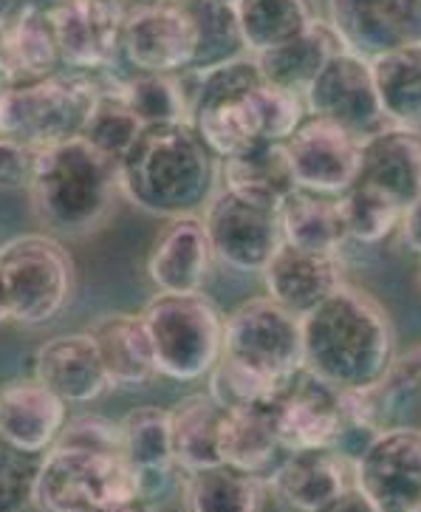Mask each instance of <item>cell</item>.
<instances>
[{"mask_svg":"<svg viewBox=\"0 0 421 512\" xmlns=\"http://www.w3.org/2000/svg\"><path fill=\"white\" fill-rule=\"evenodd\" d=\"M357 182L388 193L402 207L421 196V128L388 125L359 145Z\"/></svg>","mask_w":421,"mask_h":512,"instance_id":"22","label":"cell"},{"mask_svg":"<svg viewBox=\"0 0 421 512\" xmlns=\"http://www.w3.org/2000/svg\"><path fill=\"white\" fill-rule=\"evenodd\" d=\"M227 3H238V0H227Z\"/></svg>","mask_w":421,"mask_h":512,"instance_id":"48","label":"cell"},{"mask_svg":"<svg viewBox=\"0 0 421 512\" xmlns=\"http://www.w3.org/2000/svg\"><path fill=\"white\" fill-rule=\"evenodd\" d=\"M280 232L286 244L314 252H340L342 244L348 241L340 199L300 187L280 204Z\"/></svg>","mask_w":421,"mask_h":512,"instance_id":"31","label":"cell"},{"mask_svg":"<svg viewBox=\"0 0 421 512\" xmlns=\"http://www.w3.org/2000/svg\"><path fill=\"white\" fill-rule=\"evenodd\" d=\"M224 408L210 394H190L170 408L173 462L179 470H195L221 462Z\"/></svg>","mask_w":421,"mask_h":512,"instance_id":"29","label":"cell"},{"mask_svg":"<svg viewBox=\"0 0 421 512\" xmlns=\"http://www.w3.org/2000/svg\"><path fill=\"white\" fill-rule=\"evenodd\" d=\"M119 97L142 119V125H164V122H190V100L179 74L159 71H136L133 77L116 80Z\"/></svg>","mask_w":421,"mask_h":512,"instance_id":"34","label":"cell"},{"mask_svg":"<svg viewBox=\"0 0 421 512\" xmlns=\"http://www.w3.org/2000/svg\"><path fill=\"white\" fill-rule=\"evenodd\" d=\"M17 12L15 0H0V23H6Z\"/></svg>","mask_w":421,"mask_h":512,"instance_id":"45","label":"cell"},{"mask_svg":"<svg viewBox=\"0 0 421 512\" xmlns=\"http://www.w3.org/2000/svg\"><path fill=\"white\" fill-rule=\"evenodd\" d=\"M29 201L37 221L63 238L97 232L122 196L119 162L82 136L37 150Z\"/></svg>","mask_w":421,"mask_h":512,"instance_id":"3","label":"cell"},{"mask_svg":"<svg viewBox=\"0 0 421 512\" xmlns=\"http://www.w3.org/2000/svg\"><path fill=\"white\" fill-rule=\"evenodd\" d=\"M77 269L68 249L43 232H26L0 244V306L20 326L51 323L68 306Z\"/></svg>","mask_w":421,"mask_h":512,"instance_id":"7","label":"cell"},{"mask_svg":"<svg viewBox=\"0 0 421 512\" xmlns=\"http://www.w3.org/2000/svg\"><path fill=\"white\" fill-rule=\"evenodd\" d=\"M0 60L6 83H29L63 68L54 20L43 12L17 9L0 32Z\"/></svg>","mask_w":421,"mask_h":512,"instance_id":"25","label":"cell"},{"mask_svg":"<svg viewBox=\"0 0 421 512\" xmlns=\"http://www.w3.org/2000/svg\"><path fill=\"white\" fill-rule=\"evenodd\" d=\"M399 232H402V241L407 244V249L421 255V196L410 201L405 210H402Z\"/></svg>","mask_w":421,"mask_h":512,"instance_id":"43","label":"cell"},{"mask_svg":"<svg viewBox=\"0 0 421 512\" xmlns=\"http://www.w3.org/2000/svg\"><path fill=\"white\" fill-rule=\"evenodd\" d=\"M359 145L354 133L317 116H306L283 142L294 184L323 196H342L357 182Z\"/></svg>","mask_w":421,"mask_h":512,"instance_id":"13","label":"cell"},{"mask_svg":"<svg viewBox=\"0 0 421 512\" xmlns=\"http://www.w3.org/2000/svg\"><path fill=\"white\" fill-rule=\"evenodd\" d=\"M116 425H119V453L133 473L179 470L173 462L170 411L159 405H142L125 413Z\"/></svg>","mask_w":421,"mask_h":512,"instance_id":"33","label":"cell"},{"mask_svg":"<svg viewBox=\"0 0 421 512\" xmlns=\"http://www.w3.org/2000/svg\"><path fill=\"white\" fill-rule=\"evenodd\" d=\"M215 156L190 122L145 125L119 162L122 196L150 215L198 213L215 193Z\"/></svg>","mask_w":421,"mask_h":512,"instance_id":"2","label":"cell"},{"mask_svg":"<svg viewBox=\"0 0 421 512\" xmlns=\"http://www.w3.org/2000/svg\"><path fill=\"white\" fill-rule=\"evenodd\" d=\"M34 156L37 150L0 136V190H26L32 182Z\"/></svg>","mask_w":421,"mask_h":512,"instance_id":"42","label":"cell"},{"mask_svg":"<svg viewBox=\"0 0 421 512\" xmlns=\"http://www.w3.org/2000/svg\"><path fill=\"white\" fill-rule=\"evenodd\" d=\"M181 3H187V0H181Z\"/></svg>","mask_w":421,"mask_h":512,"instance_id":"49","label":"cell"},{"mask_svg":"<svg viewBox=\"0 0 421 512\" xmlns=\"http://www.w3.org/2000/svg\"><path fill=\"white\" fill-rule=\"evenodd\" d=\"M0 32H3V23H0ZM3 85L9 83H6V71H3V60H0V88H3Z\"/></svg>","mask_w":421,"mask_h":512,"instance_id":"46","label":"cell"},{"mask_svg":"<svg viewBox=\"0 0 421 512\" xmlns=\"http://www.w3.org/2000/svg\"><path fill=\"white\" fill-rule=\"evenodd\" d=\"M17 9H32V12H43V15H54L57 9H63L68 0H15Z\"/></svg>","mask_w":421,"mask_h":512,"instance_id":"44","label":"cell"},{"mask_svg":"<svg viewBox=\"0 0 421 512\" xmlns=\"http://www.w3.org/2000/svg\"><path fill=\"white\" fill-rule=\"evenodd\" d=\"M260 275L266 283V295L297 317L320 306L328 295H334L345 283V272H342V261L337 252L300 249L286 241L277 247Z\"/></svg>","mask_w":421,"mask_h":512,"instance_id":"17","label":"cell"},{"mask_svg":"<svg viewBox=\"0 0 421 512\" xmlns=\"http://www.w3.org/2000/svg\"><path fill=\"white\" fill-rule=\"evenodd\" d=\"M286 450L280 445L275 422V402L246 405L224 411L221 422V462L246 473L269 476Z\"/></svg>","mask_w":421,"mask_h":512,"instance_id":"27","label":"cell"},{"mask_svg":"<svg viewBox=\"0 0 421 512\" xmlns=\"http://www.w3.org/2000/svg\"><path fill=\"white\" fill-rule=\"evenodd\" d=\"M54 445L80 447L94 453H119V425L97 413H80L74 419H65Z\"/></svg>","mask_w":421,"mask_h":512,"instance_id":"41","label":"cell"},{"mask_svg":"<svg viewBox=\"0 0 421 512\" xmlns=\"http://www.w3.org/2000/svg\"><path fill=\"white\" fill-rule=\"evenodd\" d=\"M246 108H249L260 142H286L294 128L306 119V105L300 94L266 83V80L249 88Z\"/></svg>","mask_w":421,"mask_h":512,"instance_id":"39","label":"cell"},{"mask_svg":"<svg viewBox=\"0 0 421 512\" xmlns=\"http://www.w3.org/2000/svg\"><path fill=\"white\" fill-rule=\"evenodd\" d=\"M195 17V57L190 68H210L238 60L246 51L235 3L227 0H187Z\"/></svg>","mask_w":421,"mask_h":512,"instance_id":"35","label":"cell"},{"mask_svg":"<svg viewBox=\"0 0 421 512\" xmlns=\"http://www.w3.org/2000/svg\"><path fill=\"white\" fill-rule=\"evenodd\" d=\"M371 74L390 125L421 128V43H407L373 57Z\"/></svg>","mask_w":421,"mask_h":512,"instance_id":"30","label":"cell"},{"mask_svg":"<svg viewBox=\"0 0 421 512\" xmlns=\"http://www.w3.org/2000/svg\"><path fill=\"white\" fill-rule=\"evenodd\" d=\"M337 199H340L342 224H345L348 241L379 244V241L388 238L390 232L399 230L405 207L396 199H390L388 193L371 187V184L354 182Z\"/></svg>","mask_w":421,"mask_h":512,"instance_id":"36","label":"cell"},{"mask_svg":"<svg viewBox=\"0 0 421 512\" xmlns=\"http://www.w3.org/2000/svg\"><path fill=\"white\" fill-rule=\"evenodd\" d=\"M85 331L91 334V340L97 346L99 360H102V368H105L111 385L139 388L153 377H159L142 314H105Z\"/></svg>","mask_w":421,"mask_h":512,"instance_id":"23","label":"cell"},{"mask_svg":"<svg viewBox=\"0 0 421 512\" xmlns=\"http://www.w3.org/2000/svg\"><path fill=\"white\" fill-rule=\"evenodd\" d=\"M201 221L215 261L235 272H263V266L283 244L280 207L238 196L227 187L207 199Z\"/></svg>","mask_w":421,"mask_h":512,"instance_id":"9","label":"cell"},{"mask_svg":"<svg viewBox=\"0 0 421 512\" xmlns=\"http://www.w3.org/2000/svg\"><path fill=\"white\" fill-rule=\"evenodd\" d=\"M221 176L227 190L269 207H280L297 190L283 142H258L238 156L221 159Z\"/></svg>","mask_w":421,"mask_h":512,"instance_id":"28","label":"cell"},{"mask_svg":"<svg viewBox=\"0 0 421 512\" xmlns=\"http://www.w3.org/2000/svg\"><path fill=\"white\" fill-rule=\"evenodd\" d=\"M207 380H210V391L207 394L224 411H235V408H246V405H260V402H275L280 397V391L292 382L269 380V377H263L255 368L238 363L229 354L218 357V363L212 365Z\"/></svg>","mask_w":421,"mask_h":512,"instance_id":"38","label":"cell"},{"mask_svg":"<svg viewBox=\"0 0 421 512\" xmlns=\"http://www.w3.org/2000/svg\"><path fill=\"white\" fill-rule=\"evenodd\" d=\"M325 20L342 49L365 60L421 43V0H328Z\"/></svg>","mask_w":421,"mask_h":512,"instance_id":"15","label":"cell"},{"mask_svg":"<svg viewBox=\"0 0 421 512\" xmlns=\"http://www.w3.org/2000/svg\"><path fill=\"white\" fill-rule=\"evenodd\" d=\"M303 371L337 391L371 388L396 360L390 314L365 289L342 283L334 295L300 317Z\"/></svg>","mask_w":421,"mask_h":512,"instance_id":"1","label":"cell"},{"mask_svg":"<svg viewBox=\"0 0 421 512\" xmlns=\"http://www.w3.org/2000/svg\"><path fill=\"white\" fill-rule=\"evenodd\" d=\"M32 371L34 380L43 382L68 405L94 402L111 388L88 331H71L46 340L34 354Z\"/></svg>","mask_w":421,"mask_h":512,"instance_id":"21","label":"cell"},{"mask_svg":"<svg viewBox=\"0 0 421 512\" xmlns=\"http://www.w3.org/2000/svg\"><path fill=\"white\" fill-rule=\"evenodd\" d=\"M32 507L46 512H119L142 507L122 453L49 447L34 476Z\"/></svg>","mask_w":421,"mask_h":512,"instance_id":"5","label":"cell"},{"mask_svg":"<svg viewBox=\"0 0 421 512\" xmlns=\"http://www.w3.org/2000/svg\"><path fill=\"white\" fill-rule=\"evenodd\" d=\"M354 484L382 512H421V428H382L354 459Z\"/></svg>","mask_w":421,"mask_h":512,"instance_id":"10","label":"cell"},{"mask_svg":"<svg viewBox=\"0 0 421 512\" xmlns=\"http://www.w3.org/2000/svg\"><path fill=\"white\" fill-rule=\"evenodd\" d=\"M0 445H3V442H0Z\"/></svg>","mask_w":421,"mask_h":512,"instance_id":"50","label":"cell"},{"mask_svg":"<svg viewBox=\"0 0 421 512\" xmlns=\"http://www.w3.org/2000/svg\"><path fill=\"white\" fill-rule=\"evenodd\" d=\"M215 252L201 215L167 218L147 255V275L159 292H201L210 281Z\"/></svg>","mask_w":421,"mask_h":512,"instance_id":"19","label":"cell"},{"mask_svg":"<svg viewBox=\"0 0 421 512\" xmlns=\"http://www.w3.org/2000/svg\"><path fill=\"white\" fill-rule=\"evenodd\" d=\"M179 493L193 512H255L266 507V498H275L266 476L227 462L181 470Z\"/></svg>","mask_w":421,"mask_h":512,"instance_id":"24","label":"cell"},{"mask_svg":"<svg viewBox=\"0 0 421 512\" xmlns=\"http://www.w3.org/2000/svg\"><path fill=\"white\" fill-rule=\"evenodd\" d=\"M235 17L249 54L275 49L317 20L311 0H238Z\"/></svg>","mask_w":421,"mask_h":512,"instance_id":"32","label":"cell"},{"mask_svg":"<svg viewBox=\"0 0 421 512\" xmlns=\"http://www.w3.org/2000/svg\"><path fill=\"white\" fill-rule=\"evenodd\" d=\"M37 462L40 456L0 445V512L32 507Z\"/></svg>","mask_w":421,"mask_h":512,"instance_id":"40","label":"cell"},{"mask_svg":"<svg viewBox=\"0 0 421 512\" xmlns=\"http://www.w3.org/2000/svg\"><path fill=\"white\" fill-rule=\"evenodd\" d=\"M68 419V402L40 380L0 388V442L29 456H43Z\"/></svg>","mask_w":421,"mask_h":512,"instance_id":"20","label":"cell"},{"mask_svg":"<svg viewBox=\"0 0 421 512\" xmlns=\"http://www.w3.org/2000/svg\"><path fill=\"white\" fill-rule=\"evenodd\" d=\"M128 6L122 0H68L57 9L54 32L63 66L85 74L111 71L122 57V23Z\"/></svg>","mask_w":421,"mask_h":512,"instance_id":"14","label":"cell"},{"mask_svg":"<svg viewBox=\"0 0 421 512\" xmlns=\"http://www.w3.org/2000/svg\"><path fill=\"white\" fill-rule=\"evenodd\" d=\"M224 354L269 380L289 382L303 371L300 317L269 295L246 300L224 317Z\"/></svg>","mask_w":421,"mask_h":512,"instance_id":"8","label":"cell"},{"mask_svg":"<svg viewBox=\"0 0 421 512\" xmlns=\"http://www.w3.org/2000/svg\"><path fill=\"white\" fill-rule=\"evenodd\" d=\"M142 128H145L142 119L133 114L128 102L119 97L116 80H108L80 136L88 145H94L99 153L122 162V156L133 148V142L139 139Z\"/></svg>","mask_w":421,"mask_h":512,"instance_id":"37","label":"cell"},{"mask_svg":"<svg viewBox=\"0 0 421 512\" xmlns=\"http://www.w3.org/2000/svg\"><path fill=\"white\" fill-rule=\"evenodd\" d=\"M266 479L280 504L323 512L354 484V462L334 447L286 450Z\"/></svg>","mask_w":421,"mask_h":512,"instance_id":"16","label":"cell"},{"mask_svg":"<svg viewBox=\"0 0 421 512\" xmlns=\"http://www.w3.org/2000/svg\"><path fill=\"white\" fill-rule=\"evenodd\" d=\"M105 88L102 74L54 71L0 88V136L40 150L80 136Z\"/></svg>","mask_w":421,"mask_h":512,"instance_id":"4","label":"cell"},{"mask_svg":"<svg viewBox=\"0 0 421 512\" xmlns=\"http://www.w3.org/2000/svg\"><path fill=\"white\" fill-rule=\"evenodd\" d=\"M6 323V312H3V306H0V326Z\"/></svg>","mask_w":421,"mask_h":512,"instance_id":"47","label":"cell"},{"mask_svg":"<svg viewBox=\"0 0 421 512\" xmlns=\"http://www.w3.org/2000/svg\"><path fill=\"white\" fill-rule=\"evenodd\" d=\"M277 436L283 450L334 447L340 436V391L300 371L275 399Z\"/></svg>","mask_w":421,"mask_h":512,"instance_id":"18","label":"cell"},{"mask_svg":"<svg viewBox=\"0 0 421 512\" xmlns=\"http://www.w3.org/2000/svg\"><path fill=\"white\" fill-rule=\"evenodd\" d=\"M303 105H306V116L334 122L348 133H354L357 139H365L390 125L376 97L371 60L348 49H340L328 57L320 74L303 91Z\"/></svg>","mask_w":421,"mask_h":512,"instance_id":"11","label":"cell"},{"mask_svg":"<svg viewBox=\"0 0 421 512\" xmlns=\"http://www.w3.org/2000/svg\"><path fill=\"white\" fill-rule=\"evenodd\" d=\"M340 49V37L328 26V20L317 17L306 32L294 34L292 40L280 43L275 49L252 54V57H255L260 77L266 83L280 85V88L303 97V91L320 74V68L328 63V57L337 54Z\"/></svg>","mask_w":421,"mask_h":512,"instance_id":"26","label":"cell"},{"mask_svg":"<svg viewBox=\"0 0 421 512\" xmlns=\"http://www.w3.org/2000/svg\"><path fill=\"white\" fill-rule=\"evenodd\" d=\"M139 314L150 334L159 377L207 380L224 354V317L204 292H159Z\"/></svg>","mask_w":421,"mask_h":512,"instance_id":"6","label":"cell"},{"mask_svg":"<svg viewBox=\"0 0 421 512\" xmlns=\"http://www.w3.org/2000/svg\"><path fill=\"white\" fill-rule=\"evenodd\" d=\"M195 17L181 0H139L122 23V60L133 71L179 74L193 66Z\"/></svg>","mask_w":421,"mask_h":512,"instance_id":"12","label":"cell"}]
</instances>
